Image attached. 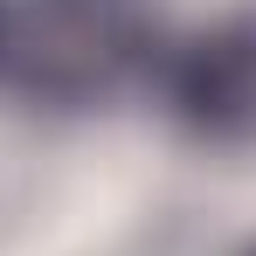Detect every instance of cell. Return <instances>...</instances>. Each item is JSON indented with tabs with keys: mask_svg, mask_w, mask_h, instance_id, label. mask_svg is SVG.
<instances>
[{
	"mask_svg": "<svg viewBox=\"0 0 256 256\" xmlns=\"http://www.w3.org/2000/svg\"><path fill=\"white\" fill-rule=\"evenodd\" d=\"M152 56L138 0H21L0 21V70L28 104L90 111Z\"/></svg>",
	"mask_w": 256,
	"mask_h": 256,
	"instance_id": "6da1fadb",
	"label": "cell"
},
{
	"mask_svg": "<svg viewBox=\"0 0 256 256\" xmlns=\"http://www.w3.org/2000/svg\"><path fill=\"white\" fill-rule=\"evenodd\" d=\"M160 90L201 146H256V7L187 35L166 56Z\"/></svg>",
	"mask_w": 256,
	"mask_h": 256,
	"instance_id": "7a4b0ae2",
	"label": "cell"
},
{
	"mask_svg": "<svg viewBox=\"0 0 256 256\" xmlns=\"http://www.w3.org/2000/svg\"><path fill=\"white\" fill-rule=\"evenodd\" d=\"M0 21H7V7H0Z\"/></svg>",
	"mask_w": 256,
	"mask_h": 256,
	"instance_id": "3957f363",
	"label": "cell"
},
{
	"mask_svg": "<svg viewBox=\"0 0 256 256\" xmlns=\"http://www.w3.org/2000/svg\"><path fill=\"white\" fill-rule=\"evenodd\" d=\"M250 256H256V250H250Z\"/></svg>",
	"mask_w": 256,
	"mask_h": 256,
	"instance_id": "277c9868",
	"label": "cell"
}]
</instances>
